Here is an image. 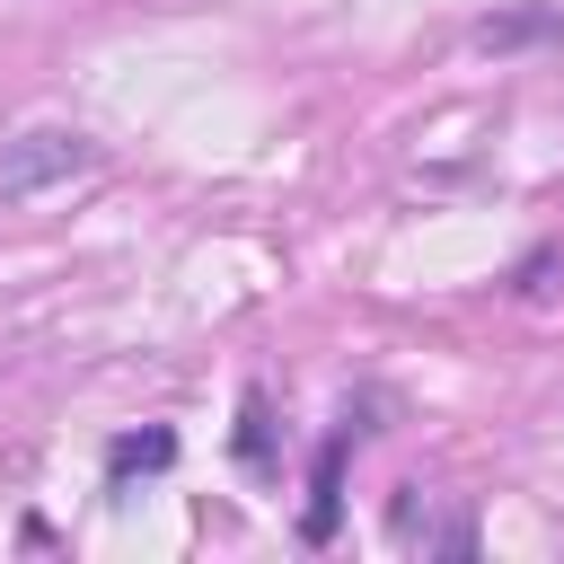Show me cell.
I'll return each instance as SVG.
<instances>
[{
  "mask_svg": "<svg viewBox=\"0 0 564 564\" xmlns=\"http://www.w3.org/2000/svg\"><path fill=\"white\" fill-rule=\"evenodd\" d=\"M97 150H88V132H26L9 159H0V194L9 203H26V194H44L53 176H79Z\"/></svg>",
  "mask_w": 564,
  "mask_h": 564,
  "instance_id": "6da1fadb",
  "label": "cell"
},
{
  "mask_svg": "<svg viewBox=\"0 0 564 564\" xmlns=\"http://www.w3.org/2000/svg\"><path fill=\"white\" fill-rule=\"evenodd\" d=\"M476 35L502 44V53H520V44H564V9H555V0H546V9H511V18H485Z\"/></svg>",
  "mask_w": 564,
  "mask_h": 564,
  "instance_id": "7a4b0ae2",
  "label": "cell"
},
{
  "mask_svg": "<svg viewBox=\"0 0 564 564\" xmlns=\"http://www.w3.org/2000/svg\"><path fill=\"white\" fill-rule=\"evenodd\" d=\"M167 458H176V432H123V441L106 449V476L123 485L132 467H167Z\"/></svg>",
  "mask_w": 564,
  "mask_h": 564,
  "instance_id": "3957f363",
  "label": "cell"
},
{
  "mask_svg": "<svg viewBox=\"0 0 564 564\" xmlns=\"http://www.w3.org/2000/svg\"><path fill=\"white\" fill-rule=\"evenodd\" d=\"M335 467H344V432H335L326 458H317V511H308V538H335Z\"/></svg>",
  "mask_w": 564,
  "mask_h": 564,
  "instance_id": "277c9868",
  "label": "cell"
}]
</instances>
